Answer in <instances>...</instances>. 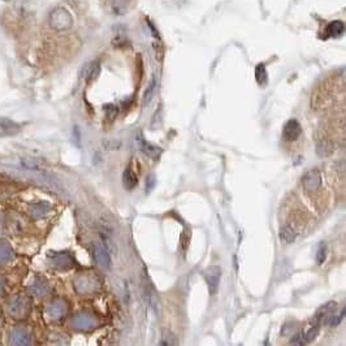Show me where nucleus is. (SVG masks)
<instances>
[{
	"instance_id": "3",
	"label": "nucleus",
	"mask_w": 346,
	"mask_h": 346,
	"mask_svg": "<svg viewBox=\"0 0 346 346\" xmlns=\"http://www.w3.org/2000/svg\"><path fill=\"white\" fill-rule=\"evenodd\" d=\"M99 286V282L95 277L90 276V275H81L74 281V288L78 291L79 294H89L95 291Z\"/></svg>"
},
{
	"instance_id": "5",
	"label": "nucleus",
	"mask_w": 346,
	"mask_h": 346,
	"mask_svg": "<svg viewBox=\"0 0 346 346\" xmlns=\"http://www.w3.org/2000/svg\"><path fill=\"white\" fill-rule=\"evenodd\" d=\"M204 279H206L208 290L211 294H215L220 285V279H222V268L219 266H211L204 271Z\"/></svg>"
},
{
	"instance_id": "4",
	"label": "nucleus",
	"mask_w": 346,
	"mask_h": 346,
	"mask_svg": "<svg viewBox=\"0 0 346 346\" xmlns=\"http://www.w3.org/2000/svg\"><path fill=\"white\" fill-rule=\"evenodd\" d=\"M49 259L51 261L52 266L59 270H69L74 266V259L69 252H50Z\"/></svg>"
},
{
	"instance_id": "8",
	"label": "nucleus",
	"mask_w": 346,
	"mask_h": 346,
	"mask_svg": "<svg viewBox=\"0 0 346 346\" xmlns=\"http://www.w3.org/2000/svg\"><path fill=\"white\" fill-rule=\"evenodd\" d=\"M302 184H304V188L306 189L310 193H314V191L318 190L322 185V176L319 173L318 169H311L306 173L302 179Z\"/></svg>"
},
{
	"instance_id": "17",
	"label": "nucleus",
	"mask_w": 346,
	"mask_h": 346,
	"mask_svg": "<svg viewBox=\"0 0 346 346\" xmlns=\"http://www.w3.org/2000/svg\"><path fill=\"white\" fill-rule=\"evenodd\" d=\"M138 184V179H137L136 173L131 169V168H126L122 173V185L126 190H133L134 188Z\"/></svg>"
},
{
	"instance_id": "33",
	"label": "nucleus",
	"mask_w": 346,
	"mask_h": 346,
	"mask_svg": "<svg viewBox=\"0 0 346 346\" xmlns=\"http://www.w3.org/2000/svg\"><path fill=\"white\" fill-rule=\"evenodd\" d=\"M290 343L291 345H305V343H306V340H305L304 334L297 333V334H294V336H293Z\"/></svg>"
},
{
	"instance_id": "22",
	"label": "nucleus",
	"mask_w": 346,
	"mask_h": 346,
	"mask_svg": "<svg viewBox=\"0 0 346 346\" xmlns=\"http://www.w3.org/2000/svg\"><path fill=\"white\" fill-rule=\"evenodd\" d=\"M113 13L117 16H122L129 11V0H112L111 3Z\"/></svg>"
},
{
	"instance_id": "18",
	"label": "nucleus",
	"mask_w": 346,
	"mask_h": 346,
	"mask_svg": "<svg viewBox=\"0 0 346 346\" xmlns=\"http://www.w3.org/2000/svg\"><path fill=\"white\" fill-rule=\"evenodd\" d=\"M99 72H100V64L98 63V61H93V63L86 65L83 72H82V77L88 79V81H94V79L98 77V74H99Z\"/></svg>"
},
{
	"instance_id": "26",
	"label": "nucleus",
	"mask_w": 346,
	"mask_h": 346,
	"mask_svg": "<svg viewBox=\"0 0 346 346\" xmlns=\"http://www.w3.org/2000/svg\"><path fill=\"white\" fill-rule=\"evenodd\" d=\"M319 331H320V324H319V323H314V324L307 329L306 334H305V340H306V342H311V341L315 340V337L318 336Z\"/></svg>"
},
{
	"instance_id": "13",
	"label": "nucleus",
	"mask_w": 346,
	"mask_h": 346,
	"mask_svg": "<svg viewBox=\"0 0 346 346\" xmlns=\"http://www.w3.org/2000/svg\"><path fill=\"white\" fill-rule=\"evenodd\" d=\"M336 307H337L336 302H328V304L319 307L318 311H316L315 315H314V318H313V323H319V324H320L322 322L327 320V319L329 318V315L333 314Z\"/></svg>"
},
{
	"instance_id": "31",
	"label": "nucleus",
	"mask_w": 346,
	"mask_h": 346,
	"mask_svg": "<svg viewBox=\"0 0 346 346\" xmlns=\"http://www.w3.org/2000/svg\"><path fill=\"white\" fill-rule=\"evenodd\" d=\"M103 145L107 150H118L120 149V146H121V142L116 140H109V141H104Z\"/></svg>"
},
{
	"instance_id": "11",
	"label": "nucleus",
	"mask_w": 346,
	"mask_h": 346,
	"mask_svg": "<svg viewBox=\"0 0 346 346\" xmlns=\"http://www.w3.org/2000/svg\"><path fill=\"white\" fill-rule=\"evenodd\" d=\"M9 343H12V345H30V334L27 333L24 328H15L9 333Z\"/></svg>"
},
{
	"instance_id": "35",
	"label": "nucleus",
	"mask_w": 346,
	"mask_h": 346,
	"mask_svg": "<svg viewBox=\"0 0 346 346\" xmlns=\"http://www.w3.org/2000/svg\"><path fill=\"white\" fill-rule=\"evenodd\" d=\"M2 290H3V281L0 280V291H2Z\"/></svg>"
},
{
	"instance_id": "9",
	"label": "nucleus",
	"mask_w": 346,
	"mask_h": 346,
	"mask_svg": "<svg viewBox=\"0 0 346 346\" xmlns=\"http://www.w3.org/2000/svg\"><path fill=\"white\" fill-rule=\"evenodd\" d=\"M300 133H302V127H300L299 122L295 118H290L285 125H284V131H282V137L284 140L289 141V142H294L299 138Z\"/></svg>"
},
{
	"instance_id": "1",
	"label": "nucleus",
	"mask_w": 346,
	"mask_h": 346,
	"mask_svg": "<svg viewBox=\"0 0 346 346\" xmlns=\"http://www.w3.org/2000/svg\"><path fill=\"white\" fill-rule=\"evenodd\" d=\"M31 309V304H30V298L27 295H22L18 294L16 295L15 298L11 299L8 305V313L9 315H12L13 318L16 319H22L26 318L30 313Z\"/></svg>"
},
{
	"instance_id": "6",
	"label": "nucleus",
	"mask_w": 346,
	"mask_h": 346,
	"mask_svg": "<svg viewBox=\"0 0 346 346\" xmlns=\"http://www.w3.org/2000/svg\"><path fill=\"white\" fill-rule=\"evenodd\" d=\"M72 327L78 331H91L97 327V320L89 314H78L72 319Z\"/></svg>"
},
{
	"instance_id": "29",
	"label": "nucleus",
	"mask_w": 346,
	"mask_h": 346,
	"mask_svg": "<svg viewBox=\"0 0 346 346\" xmlns=\"http://www.w3.org/2000/svg\"><path fill=\"white\" fill-rule=\"evenodd\" d=\"M104 112H106V117L107 120H115L116 116L118 113V108L115 106V104H106L104 106Z\"/></svg>"
},
{
	"instance_id": "15",
	"label": "nucleus",
	"mask_w": 346,
	"mask_h": 346,
	"mask_svg": "<svg viewBox=\"0 0 346 346\" xmlns=\"http://www.w3.org/2000/svg\"><path fill=\"white\" fill-rule=\"evenodd\" d=\"M316 154L320 156V158H328L331 156L334 151V146L332 143L331 140H327V138H320L316 142Z\"/></svg>"
},
{
	"instance_id": "24",
	"label": "nucleus",
	"mask_w": 346,
	"mask_h": 346,
	"mask_svg": "<svg viewBox=\"0 0 346 346\" xmlns=\"http://www.w3.org/2000/svg\"><path fill=\"white\" fill-rule=\"evenodd\" d=\"M12 249L7 242H0V264H4L12 258Z\"/></svg>"
},
{
	"instance_id": "10",
	"label": "nucleus",
	"mask_w": 346,
	"mask_h": 346,
	"mask_svg": "<svg viewBox=\"0 0 346 346\" xmlns=\"http://www.w3.org/2000/svg\"><path fill=\"white\" fill-rule=\"evenodd\" d=\"M20 131H21V125L11 118L0 117V137L16 136Z\"/></svg>"
},
{
	"instance_id": "36",
	"label": "nucleus",
	"mask_w": 346,
	"mask_h": 346,
	"mask_svg": "<svg viewBox=\"0 0 346 346\" xmlns=\"http://www.w3.org/2000/svg\"><path fill=\"white\" fill-rule=\"evenodd\" d=\"M0 323H2V313H0Z\"/></svg>"
},
{
	"instance_id": "12",
	"label": "nucleus",
	"mask_w": 346,
	"mask_h": 346,
	"mask_svg": "<svg viewBox=\"0 0 346 346\" xmlns=\"http://www.w3.org/2000/svg\"><path fill=\"white\" fill-rule=\"evenodd\" d=\"M138 142H140L141 151H142L143 154L146 155V156H149V158L154 159V160L159 159V156L161 155L160 147H158V146H155V145H152V143L147 142V141H146L142 136H140V138H138Z\"/></svg>"
},
{
	"instance_id": "30",
	"label": "nucleus",
	"mask_w": 346,
	"mask_h": 346,
	"mask_svg": "<svg viewBox=\"0 0 346 346\" xmlns=\"http://www.w3.org/2000/svg\"><path fill=\"white\" fill-rule=\"evenodd\" d=\"M343 316H345V309H341V313L338 314V315H333V314H331L329 318H328V320H325V322L329 323L332 327H336V325L340 324L341 320L343 319Z\"/></svg>"
},
{
	"instance_id": "14",
	"label": "nucleus",
	"mask_w": 346,
	"mask_h": 346,
	"mask_svg": "<svg viewBox=\"0 0 346 346\" xmlns=\"http://www.w3.org/2000/svg\"><path fill=\"white\" fill-rule=\"evenodd\" d=\"M29 291L34 297H45L47 293H50V286L43 279H35L29 286Z\"/></svg>"
},
{
	"instance_id": "34",
	"label": "nucleus",
	"mask_w": 346,
	"mask_h": 346,
	"mask_svg": "<svg viewBox=\"0 0 346 346\" xmlns=\"http://www.w3.org/2000/svg\"><path fill=\"white\" fill-rule=\"evenodd\" d=\"M2 229H3V220L0 218V232H2Z\"/></svg>"
},
{
	"instance_id": "28",
	"label": "nucleus",
	"mask_w": 346,
	"mask_h": 346,
	"mask_svg": "<svg viewBox=\"0 0 346 346\" xmlns=\"http://www.w3.org/2000/svg\"><path fill=\"white\" fill-rule=\"evenodd\" d=\"M327 252H328L327 245H325L324 242H322L320 245H319L318 251H316V262H318V264L324 263V261L327 259Z\"/></svg>"
},
{
	"instance_id": "20",
	"label": "nucleus",
	"mask_w": 346,
	"mask_h": 346,
	"mask_svg": "<svg viewBox=\"0 0 346 346\" xmlns=\"http://www.w3.org/2000/svg\"><path fill=\"white\" fill-rule=\"evenodd\" d=\"M156 88H158V81H156V77L152 76L151 81L149 82V86H147L145 94H143V99H142L143 107H146L150 103V102H151L152 97H154V94H155V91H156Z\"/></svg>"
},
{
	"instance_id": "19",
	"label": "nucleus",
	"mask_w": 346,
	"mask_h": 346,
	"mask_svg": "<svg viewBox=\"0 0 346 346\" xmlns=\"http://www.w3.org/2000/svg\"><path fill=\"white\" fill-rule=\"evenodd\" d=\"M51 209V206L46 202H39V203H35L33 206H30V215L35 219H39L42 216L47 215L49 211Z\"/></svg>"
},
{
	"instance_id": "2",
	"label": "nucleus",
	"mask_w": 346,
	"mask_h": 346,
	"mask_svg": "<svg viewBox=\"0 0 346 346\" xmlns=\"http://www.w3.org/2000/svg\"><path fill=\"white\" fill-rule=\"evenodd\" d=\"M50 25L56 31L68 30L73 25V17L65 8H56L50 13Z\"/></svg>"
},
{
	"instance_id": "27",
	"label": "nucleus",
	"mask_w": 346,
	"mask_h": 346,
	"mask_svg": "<svg viewBox=\"0 0 346 346\" xmlns=\"http://www.w3.org/2000/svg\"><path fill=\"white\" fill-rule=\"evenodd\" d=\"M161 125V106L158 107V109L155 111L154 116H152L151 121H150V127H151L152 131H156V129H159Z\"/></svg>"
},
{
	"instance_id": "25",
	"label": "nucleus",
	"mask_w": 346,
	"mask_h": 346,
	"mask_svg": "<svg viewBox=\"0 0 346 346\" xmlns=\"http://www.w3.org/2000/svg\"><path fill=\"white\" fill-rule=\"evenodd\" d=\"M255 79L261 86L267 83V70H266L264 64H258L255 68Z\"/></svg>"
},
{
	"instance_id": "32",
	"label": "nucleus",
	"mask_w": 346,
	"mask_h": 346,
	"mask_svg": "<svg viewBox=\"0 0 346 346\" xmlns=\"http://www.w3.org/2000/svg\"><path fill=\"white\" fill-rule=\"evenodd\" d=\"M155 185H156V177H155L154 175H149L147 179H146V191L150 193V191L154 189Z\"/></svg>"
},
{
	"instance_id": "21",
	"label": "nucleus",
	"mask_w": 346,
	"mask_h": 346,
	"mask_svg": "<svg viewBox=\"0 0 346 346\" xmlns=\"http://www.w3.org/2000/svg\"><path fill=\"white\" fill-rule=\"evenodd\" d=\"M280 238L285 243H293L295 241V238H297V233H295V231L291 227L284 225L280 229Z\"/></svg>"
},
{
	"instance_id": "16",
	"label": "nucleus",
	"mask_w": 346,
	"mask_h": 346,
	"mask_svg": "<svg viewBox=\"0 0 346 346\" xmlns=\"http://www.w3.org/2000/svg\"><path fill=\"white\" fill-rule=\"evenodd\" d=\"M67 311V307L65 305L61 302V300H56V302H52L51 305H49V307L46 309V314L50 316L51 319H59L65 314Z\"/></svg>"
},
{
	"instance_id": "23",
	"label": "nucleus",
	"mask_w": 346,
	"mask_h": 346,
	"mask_svg": "<svg viewBox=\"0 0 346 346\" xmlns=\"http://www.w3.org/2000/svg\"><path fill=\"white\" fill-rule=\"evenodd\" d=\"M345 31V25H343L342 21H332L331 24L328 25L327 27V34L329 36H338Z\"/></svg>"
},
{
	"instance_id": "7",
	"label": "nucleus",
	"mask_w": 346,
	"mask_h": 346,
	"mask_svg": "<svg viewBox=\"0 0 346 346\" xmlns=\"http://www.w3.org/2000/svg\"><path fill=\"white\" fill-rule=\"evenodd\" d=\"M93 254L98 266L103 270H108L111 266V255L102 243H95L93 247Z\"/></svg>"
}]
</instances>
